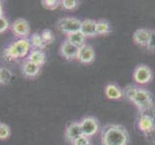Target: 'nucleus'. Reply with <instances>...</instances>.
Masks as SVG:
<instances>
[{
	"instance_id": "f257e3e1",
	"label": "nucleus",
	"mask_w": 155,
	"mask_h": 145,
	"mask_svg": "<svg viewBox=\"0 0 155 145\" xmlns=\"http://www.w3.org/2000/svg\"><path fill=\"white\" fill-rule=\"evenodd\" d=\"M101 141L103 145H127L129 134L123 126L109 124L102 129Z\"/></svg>"
},
{
	"instance_id": "f03ea898",
	"label": "nucleus",
	"mask_w": 155,
	"mask_h": 145,
	"mask_svg": "<svg viewBox=\"0 0 155 145\" xmlns=\"http://www.w3.org/2000/svg\"><path fill=\"white\" fill-rule=\"evenodd\" d=\"M31 50L29 39H18L4 50V55L8 60H17L26 57Z\"/></svg>"
},
{
	"instance_id": "7ed1b4c3",
	"label": "nucleus",
	"mask_w": 155,
	"mask_h": 145,
	"mask_svg": "<svg viewBox=\"0 0 155 145\" xmlns=\"http://www.w3.org/2000/svg\"><path fill=\"white\" fill-rule=\"evenodd\" d=\"M131 102H132L140 111L149 109L150 108L153 106V98H152L151 93L143 88L137 89L134 98Z\"/></svg>"
},
{
	"instance_id": "20e7f679",
	"label": "nucleus",
	"mask_w": 155,
	"mask_h": 145,
	"mask_svg": "<svg viewBox=\"0 0 155 145\" xmlns=\"http://www.w3.org/2000/svg\"><path fill=\"white\" fill-rule=\"evenodd\" d=\"M81 21L79 18L73 17H66L62 18L56 22V26L59 30L68 35V34L80 31Z\"/></svg>"
},
{
	"instance_id": "39448f33",
	"label": "nucleus",
	"mask_w": 155,
	"mask_h": 145,
	"mask_svg": "<svg viewBox=\"0 0 155 145\" xmlns=\"http://www.w3.org/2000/svg\"><path fill=\"white\" fill-rule=\"evenodd\" d=\"M14 35L18 39H29L30 36V25L24 18H18L10 26Z\"/></svg>"
},
{
	"instance_id": "423d86ee",
	"label": "nucleus",
	"mask_w": 155,
	"mask_h": 145,
	"mask_svg": "<svg viewBox=\"0 0 155 145\" xmlns=\"http://www.w3.org/2000/svg\"><path fill=\"white\" fill-rule=\"evenodd\" d=\"M81 128L82 134L85 135L87 137H90L92 135H94L97 134V132L99 130V122L95 117L92 116H88L82 119L81 122Z\"/></svg>"
},
{
	"instance_id": "0eeeda50",
	"label": "nucleus",
	"mask_w": 155,
	"mask_h": 145,
	"mask_svg": "<svg viewBox=\"0 0 155 145\" xmlns=\"http://www.w3.org/2000/svg\"><path fill=\"white\" fill-rule=\"evenodd\" d=\"M133 79L138 84H147L152 79V72L145 65H139L133 72Z\"/></svg>"
},
{
	"instance_id": "6e6552de",
	"label": "nucleus",
	"mask_w": 155,
	"mask_h": 145,
	"mask_svg": "<svg viewBox=\"0 0 155 145\" xmlns=\"http://www.w3.org/2000/svg\"><path fill=\"white\" fill-rule=\"evenodd\" d=\"M95 59V51L93 47L89 45L82 46L79 48V53H78L77 60L81 64H90Z\"/></svg>"
},
{
	"instance_id": "1a4fd4ad",
	"label": "nucleus",
	"mask_w": 155,
	"mask_h": 145,
	"mask_svg": "<svg viewBox=\"0 0 155 145\" xmlns=\"http://www.w3.org/2000/svg\"><path fill=\"white\" fill-rule=\"evenodd\" d=\"M79 47L74 46L73 44L65 40L60 46V54L67 60H75L77 59Z\"/></svg>"
},
{
	"instance_id": "9d476101",
	"label": "nucleus",
	"mask_w": 155,
	"mask_h": 145,
	"mask_svg": "<svg viewBox=\"0 0 155 145\" xmlns=\"http://www.w3.org/2000/svg\"><path fill=\"white\" fill-rule=\"evenodd\" d=\"M150 33L151 30L147 28H140L136 30L133 34V40L140 47H147V44L149 42Z\"/></svg>"
},
{
	"instance_id": "9b49d317",
	"label": "nucleus",
	"mask_w": 155,
	"mask_h": 145,
	"mask_svg": "<svg viewBox=\"0 0 155 145\" xmlns=\"http://www.w3.org/2000/svg\"><path fill=\"white\" fill-rule=\"evenodd\" d=\"M81 135H82V132L80 122H71L67 125L65 130V137L68 141H74L76 138L80 137Z\"/></svg>"
},
{
	"instance_id": "f8f14e48",
	"label": "nucleus",
	"mask_w": 155,
	"mask_h": 145,
	"mask_svg": "<svg viewBox=\"0 0 155 145\" xmlns=\"http://www.w3.org/2000/svg\"><path fill=\"white\" fill-rule=\"evenodd\" d=\"M80 31L82 33L85 38L87 37H94L97 35V25L96 21L93 19H84L81 23Z\"/></svg>"
},
{
	"instance_id": "ddd939ff",
	"label": "nucleus",
	"mask_w": 155,
	"mask_h": 145,
	"mask_svg": "<svg viewBox=\"0 0 155 145\" xmlns=\"http://www.w3.org/2000/svg\"><path fill=\"white\" fill-rule=\"evenodd\" d=\"M41 71V67L38 66L34 63H31L27 60H25L21 65V72L24 76L26 77H30V79H33V77H36L39 72Z\"/></svg>"
},
{
	"instance_id": "4468645a",
	"label": "nucleus",
	"mask_w": 155,
	"mask_h": 145,
	"mask_svg": "<svg viewBox=\"0 0 155 145\" xmlns=\"http://www.w3.org/2000/svg\"><path fill=\"white\" fill-rule=\"evenodd\" d=\"M138 128L140 132H143L144 134L153 130V120L152 116L147 114H142L140 116L138 121Z\"/></svg>"
},
{
	"instance_id": "2eb2a0df",
	"label": "nucleus",
	"mask_w": 155,
	"mask_h": 145,
	"mask_svg": "<svg viewBox=\"0 0 155 145\" xmlns=\"http://www.w3.org/2000/svg\"><path fill=\"white\" fill-rule=\"evenodd\" d=\"M26 60L41 67L46 62V54L41 50H31L26 56Z\"/></svg>"
},
{
	"instance_id": "dca6fc26",
	"label": "nucleus",
	"mask_w": 155,
	"mask_h": 145,
	"mask_svg": "<svg viewBox=\"0 0 155 145\" xmlns=\"http://www.w3.org/2000/svg\"><path fill=\"white\" fill-rule=\"evenodd\" d=\"M105 94L110 100H119L123 97V91L117 85L110 83L105 87Z\"/></svg>"
},
{
	"instance_id": "f3484780",
	"label": "nucleus",
	"mask_w": 155,
	"mask_h": 145,
	"mask_svg": "<svg viewBox=\"0 0 155 145\" xmlns=\"http://www.w3.org/2000/svg\"><path fill=\"white\" fill-rule=\"evenodd\" d=\"M85 37L82 35V33L81 31H77V32H73L66 35V40L73 44L74 46L78 47H81L82 46L85 45Z\"/></svg>"
},
{
	"instance_id": "a211bd4d",
	"label": "nucleus",
	"mask_w": 155,
	"mask_h": 145,
	"mask_svg": "<svg viewBox=\"0 0 155 145\" xmlns=\"http://www.w3.org/2000/svg\"><path fill=\"white\" fill-rule=\"evenodd\" d=\"M29 43L32 47V50H43L46 47V44L44 43L43 38L41 34L39 33H34L29 37Z\"/></svg>"
},
{
	"instance_id": "6ab92c4d",
	"label": "nucleus",
	"mask_w": 155,
	"mask_h": 145,
	"mask_svg": "<svg viewBox=\"0 0 155 145\" xmlns=\"http://www.w3.org/2000/svg\"><path fill=\"white\" fill-rule=\"evenodd\" d=\"M13 74L9 69L5 67H0V84L6 85L12 80Z\"/></svg>"
},
{
	"instance_id": "aec40b11",
	"label": "nucleus",
	"mask_w": 155,
	"mask_h": 145,
	"mask_svg": "<svg viewBox=\"0 0 155 145\" xmlns=\"http://www.w3.org/2000/svg\"><path fill=\"white\" fill-rule=\"evenodd\" d=\"M97 25V34L98 35H106L110 32V23L105 21V19H100V21H96Z\"/></svg>"
},
{
	"instance_id": "412c9836",
	"label": "nucleus",
	"mask_w": 155,
	"mask_h": 145,
	"mask_svg": "<svg viewBox=\"0 0 155 145\" xmlns=\"http://www.w3.org/2000/svg\"><path fill=\"white\" fill-rule=\"evenodd\" d=\"M41 36L43 38L44 43L46 44V46L50 45V44H51L54 41V35H53L51 29H45V30H43V32L41 33Z\"/></svg>"
},
{
	"instance_id": "4be33fe9",
	"label": "nucleus",
	"mask_w": 155,
	"mask_h": 145,
	"mask_svg": "<svg viewBox=\"0 0 155 145\" xmlns=\"http://www.w3.org/2000/svg\"><path fill=\"white\" fill-rule=\"evenodd\" d=\"M11 135V129L5 123H0V139L4 140L10 137Z\"/></svg>"
},
{
	"instance_id": "5701e85b",
	"label": "nucleus",
	"mask_w": 155,
	"mask_h": 145,
	"mask_svg": "<svg viewBox=\"0 0 155 145\" xmlns=\"http://www.w3.org/2000/svg\"><path fill=\"white\" fill-rule=\"evenodd\" d=\"M60 5L65 10H74L78 7L79 2L76 0H63V1H60Z\"/></svg>"
},
{
	"instance_id": "b1692460",
	"label": "nucleus",
	"mask_w": 155,
	"mask_h": 145,
	"mask_svg": "<svg viewBox=\"0 0 155 145\" xmlns=\"http://www.w3.org/2000/svg\"><path fill=\"white\" fill-rule=\"evenodd\" d=\"M43 6L48 10H54L60 5V1L58 0H43Z\"/></svg>"
},
{
	"instance_id": "393cba45",
	"label": "nucleus",
	"mask_w": 155,
	"mask_h": 145,
	"mask_svg": "<svg viewBox=\"0 0 155 145\" xmlns=\"http://www.w3.org/2000/svg\"><path fill=\"white\" fill-rule=\"evenodd\" d=\"M72 145H90V139L89 137H85V135H81L80 137L76 138L74 141L71 142Z\"/></svg>"
},
{
	"instance_id": "a878e982",
	"label": "nucleus",
	"mask_w": 155,
	"mask_h": 145,
	"mask_svg": "<svg viewBox=\"0 0 155 145\" xmlns=\"http://www.w3.org/2000/svg\"><path fill=\"white\" fill-rule=\"evenodd\" d=\"M137 87H135L133 85H129L127 86L125 88L124 90V94L125 96L127 97V99L130 100V101H132V99L134 98V96H135V93H136V91H137Z\"/></svg>"
},
{
	"instance_id": "bb28decb",
	"label": "nucleus",
	"mask_w": 155,
	"mask_h": 145,
	"mask_svg": "<svg viewBox=\"0 0 155 145\" xmlns=\"http://www.w3.org/2000/svg\"><path fill=\"white\" fill-rule=\"evenodd\" d=\"M9 28H10V23L8 21V19L4 16L0 17V34L6 32Z\"/></svg>"
},
{
	"instance_id": "cd10ccee",
	"label": "nucleus",
	"mask_w": 155,
	"mask_h": 145,
	"mask_svg": "<svg viewBox=\"0 0 155 145\" xmlns=\"http://www.w3.org/2000/svg\"><path fill=\"white\" fill-rule=\"evenodd\" d=\"M147 48L148 50L155 52V30H151L150 33V38H149V42L147 46Z\"/></svg>"
},
{
	"instance_id": "c85d7f7f",
	"label": "nucleus",
	"mask_w": 155,
	"mask_h": 145,
	"mask_svg": "<svg viewBox=\"0 0 155 145\" xmlns=\"http://www.w3.org/2000/svg\"><path fill=\"white\" fill-rule=\"evenodd\" d=\"M0 17H3V5H2V2H0Z\"/></svg>"
},
{
	"instance_id": "c756f323",
	"label": "nucleus",
	"mask_w": 155,
	"mask_h": 145,
	"mask_svg": "<svg viewBox=\"0 0 155 145\" xmlns=\"http://www.w3.org/2000/svg\"><path fill=\"white\" fill-rule=\"evenodd\" d=\"M152 120H153V130H155V114L152 116Z\"/></svg>"
},
{
	"instance_id": "7c9ffc66",
	"label": "nucleus",
	"mask_w": 155,
	"mask_h": 145,
	"mask_svg": "<svg viewBox=\"0 0 155 145\" xmlns=\"http://www.w3.org/2000/svg\"><path fill=\"white\" fill-rule=\"evenodd\" d=\"M90 145H91V144H90Z\"/></svg>"
}]
</instances>
